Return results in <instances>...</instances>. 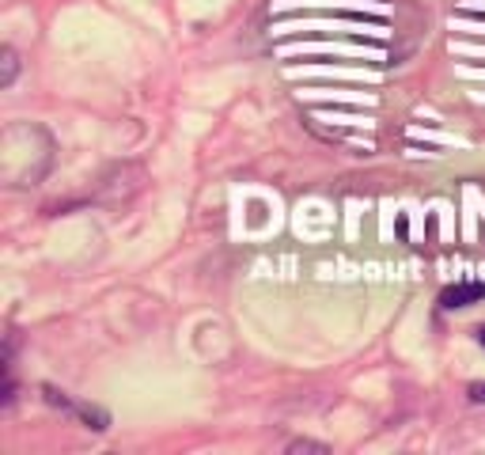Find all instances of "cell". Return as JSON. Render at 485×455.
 <instances>
[{
	"label": "cell",
	"mask_w": 485,
	"mask_h": 455,
	"mask_svg": "<svg viewBox=\"0 0 485 455\" xmlns=\"http://www.w3.org/2000/svg\"><path fill=\"white\" fill-rule=\"evenodd\" d=\"M466 399H471V402H485V380H481V383H471V387H466Z\"/></svg>",
	"instance_id": "277c9868"
},
{
	"label": "cell",
	"mask_w": 485,
	"mask_h": 455,
	"mask_svg": "<svg viewBox=\"0 0 485 455\" xmlns=\"http://www.w3.org/2000/svg\"><path fill=\"white\" fill-rule=\"evenodd\" d=\"M478 341H481V346H485V327H478Z\"/></svg>",
	"instance_id": "5b68a950"
},
{
	"label": "cell",
	"mask_w": 485,
	"mask_h": 455,
	"mask_svg": "<svg viewBox=\"0 0 485 455\" xmlns=\"http://www.w3.org/2000/svg\"><path fill=\"white\" fill-rule=\"evenodd\" d=\"M485 300V281H459L440 292V307L444 312H455V307H466V304H478Z\"/></svg>",
	"instance_id": "6da1fadb"
},
{
	"label": "cell",
	"mask_w": 485,
	"mask_h": 455,
	"mask_svg": "<svg viewBox=\"0 0 485 455\" xmlns=\"http://www.w3.org/2000/svg\"><path fill=\"white\" fill-rule=\"evenodd\" d=\"M0 64H4V73H0V88H12L15 76H20V54H15L12 46H4V50H0Z\"/></svg>",
	"instance_id": "7a4b0ae2"
},
{
	"label": "cell",
	"mask_w": 485,
	"mask_h": 455,
	"mask_svg": "<svg viewBox=\"0 0 485 455\" xmlns=\"http://www.w3.org/2000/svg\"><path fill=\"white\" fill-rule=\"evenodd\" d=\"M288 451H327V444H315V441H296V444H288Z\"/></svg>",
	"instance_id": "3957f363"
}]
</instances>
